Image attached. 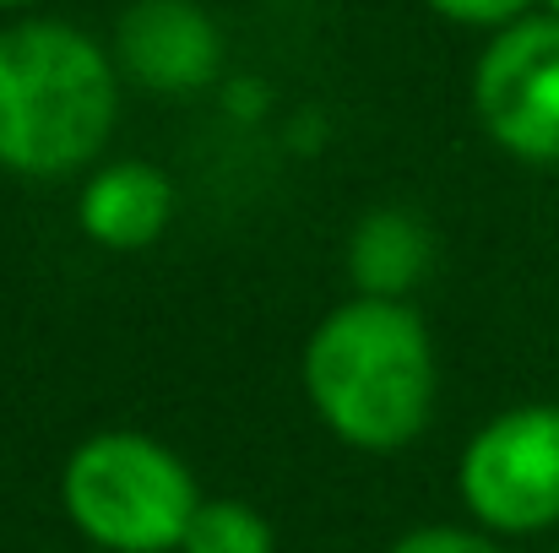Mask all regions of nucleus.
Listing matches in <instances>:
<instances>
[{
	"instance_id": "obj_7",
	"label": "nucleus",
	"mask_w": 559,
	"mask_h": 553,
	"mask_svg": "<svg viewBox=\"0 0 559 553\" xmlns=\"http://www.w3.org/2000/svg\"><path fill=\"white\" fill-rule=\"evenodd\" d=\"M175 217V184L153 164H109L82 184L76 223L104 250H147Z\"/></svg>"
},
{
	"instance_id": "obj_8",
	"label": "nucleus",
	"mask_w": 559,
	"mask_h": 553,
	"mask_svg": "<svg viewBox=\"0 0 559 553\" xmlns=\"http://www.w3.org/2000/svg\"><path fill=\"white\" fill-rule=\"evenodd\" d=\"M429 272V233L413 212H370L348 239V277L359 282V299H396L418 288Z\"/></svg>"
},
{
	"instance_id": "obj_4",
	"label": "nucleus",
	"mask_w": 559,
	"mask_h": 553,
	"mask_svg": "<svg viewBox=\"0 0 559 553\" xmlns=\"http://www.w3.org/2000/svg\"><path fill=\"white\" fill-rule=\"evenodd\" d=\"M462 505L489 532H544L559 521V407L533 401L489 418L456 467Z\"/></svg>"
},
{
	"instance_id": "obj_12",
	"label": "nucleus",
	"mask_w": 559,
	"mask_h": 553,
	"mask_svg": "<svg viewBox=\"0 0 559 553\" xmlns=\"http://www.w3.org/2000/svg\"><path fill=\"white\" fill-rule=\"evenodd\" d=\"M549 11H555V16H559V0H549Z\"/></svg>"
},
{
	"instance_id": "obj_2",
	"label": "nucleus",
	"mask_w": 559,
	"mask_h": 553,
	"mask_svg": "<svg viewBox=\"0 0 559 553\" xmlns=\"http://www.w3.org/2000/svg\"><path fill=\"white\" fill-rule=\"evenodd\" d=\"M115 125V71L66 22L0 33V169L55 180L98 158Z\"/></svg>"
},
{
	"instance_id": "obj_9",
	"label": "nucleus",
	"mask_w": 559,
	"mask_h": 553,
	"mask_svg": "<svg viewBox=\"0 0 559 553\" xmlns=\"http://www.w3.org/2000/svg\"><path fill=\"white\" fill-rule=\"evenodd\" d=\"M180 553H272V527L245 500H201Z\"/></svg>"
},
{
	"instance_id": "obj_10",
	"label": "nucleus",
	"mask_w": 559,
	"mask_h": 553,
	"mask_svg": "<svg viewBox=\"0 0 559 553\" xmlns=\"http://www.w3.org/2000/svg\"><path fill=\"white\" fill-rule=\"evenodd\" d=\"M385 553H500L484 532H462V527H418L407 538H396Z\"/></svg>"
},
{
	"instance_id": "obj_3",
	"label": "nucleus",
	"mask_w": 559,
	"mask_h": 553,
	"mask_svg": "<svg viewBox=\"0 0 559 553\" xmlns=\"http://www.w3.org/2000/svg\"><path fill=\"white\" fill-rule=\"evenodd\" d=\"M60 500L76 532L109 553H180L201 510L190 467L136 429L82 440L60 472Z\"/></svg>"
},
{
	"instance_id": "obj_11",
	"label": "nucleus",
	"mask_w": 559,
	"mask_h": 553,
	"mask_svg": "<svg viewBox=\"0 0 559 553\" xmlns=\"http://www.w3.org/2000/svg\"><path fill=\"white\" fill-rule=\"evenodd\" d=\"M429 5L456 16V22H511L527 0H429Z\"/></svg>"
},
{
	"instance_id": "obj_13",
	"label": "nucleus",
	"mask_w": 559,
	"mask_h": 553,
	"mask_svg": "<svg viewBox=\"0 0 559 553\" xmlns=\"http://www.w3.org/2000/svg\"><path fill=\"white\" fill-rule=\"evenodd\" d=\"M0 5H16V0H0Z\"/></svg>"
},
{
	"instance_id": "obj_1",
	"label": "nucleus",
	"mask_w": 559,
	"mask_h": 553,
	"mask_svg": "<svg viewBox=\"0 0 559 553\" xmlns=\"http://www.w3.org/2000/svg\"><path fill=\"white\" fill-rule=\"evenodd\" d=\"M305 396L359 450H396L435 412V342L396 299H348L305 342Z\"/></svg>"
},
{
	"instance_id": "obj_6",
	"label": "nucleus",
	"mask_w": 559,
	"mask_h": 553,
	"mask_svg": "<svg viewBox=\"0 0 559 553\" xmlns=\"http://www.w3.org/2000/svg\"><path fill=\"white\" fill-rule=\"evenodd\" d=\"M120 60L153 93H195L217 76L223 44L195 0H136L120 16Z\"/></svg>"
},
{
	"instance_id": "obj_5",
	"label": "nucleus",
	"mask_w": 559,
	"mask_h": 553,
	"mask_svg": "<svg viewBox=\"0 0 559 553\" xmlns=\"http://www.w3.org/2000/svg\"><path fill=\"white\" fill-rule=\"evenodd\" d=\"M473 104L511 158L559 164V16L511 22L484 49Z\"/></svg>"
}]
</instances>
